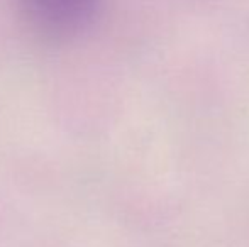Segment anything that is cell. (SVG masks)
<instances>
[{
	"instance_id": "1",
	"label": "cell",
	"mask_w": 249,
	"mask_h": 247,
	"mask_svg": "<svg viewBox=\"0 0 249 247\" xmlns=\"http://www.w3.org/2000/svg\"><path fill=\"white\" fill-rule=\"evenodd\" d=\"M17 7L34 34L50 41H66L93 22L100 0H17Z\"/></svg>"
}]
</instances>
